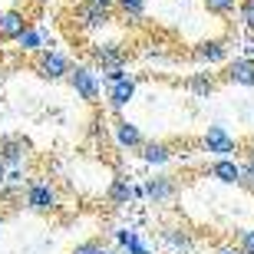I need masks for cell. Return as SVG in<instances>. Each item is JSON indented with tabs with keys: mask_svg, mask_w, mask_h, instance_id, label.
Instances as JSON below:
<instances>
[{
	"mask_svg": "<svg viewBox=\"0 0 254 254\" xmlns=\"http://www.w3.org/2000/svg\"><path fill=\"white\" fill-rule=\"evenodd\" d=\"M23 205L33 211V215H50V211H57L60 208V191L53 182L47 179H33L23 191Z\"/></svg>",
	"mask_w": 254,
	"mask_h": 254,
	"instance_id": "3957f363",
	"label": "cell"
},
{
	"mask_svg": "<svg viewBox=\"0 0 254 254\" xmlns=\"http://www.w3.org/2000/svg\"><path fill=\"white\" fill-rule=\"evenodd\" d=\"M116 248H123L126 254H152V248L142 241V235L135 228H116Z\"/></svg>",
	"mask_w": 254,
	"mask_h": 254,
	"instance_id": "ac0fdd59",
	"label": "cell"
},
{
	"mask_svg": "<svg viewBox=\"0 0 254 254\" xmlns=\"http://www.w3.org/2000/svg\"><path fill=\"white\" fill-rule=\"evenodd\" d=\"M17 47L23 50V53H30V57H37L40 50H47V30H43V27H33V23H30V27L23 30V37L17 40Z\"/></svg>",
	"mask_w": 254,
	"mask_h": 254,
	"instance_id": "d6986e66",
	"label": "cell"
},
{
	"mask_svg": "<svg viewBox=\"0 0 254 254\" xmlns=\"http://www.w3.org/2000/svg\"><path fill=\"white\" fill-rule=\"evenodd\" d=\"M109 251H113V248H106L99 238H86V241H79L69 254H109Z\"/></svg>",
	"mask_w": 254,
	"mask_h": 254,
	"instance_id": "cb8c5ba5",
	"label": "cell"
},
{
	"mask_svg": "<svg viewBox=\"0 0 254 254\" xmlns=\"http://www.w3.org/2000/svg\"><path fill=\"white\" fill-rule=\"evenodd\" d=\"M135 89H139V79L132 73H123L119 79H109V83H106V106H109L113 113H123L126 106L135 99Z\"/></svg>",
	"mask_w": 254,
	"mask_h": 254,
	"instance_id": "52a82bcc",
	"label": "cell"
},
{
	"mask_svg": "<svg viewBox=\"0 0 254 254\" xmlns=\"http://www.w3.org/2000/svg\"><path fill=\"white\" fill-rule=\"evenodd\" d=\"M113 139H116L119 149H129V152H139L142 145H145L139 126L129 123V119H116V123H113Z\"/></svg>",
	"mask_w": 254,
	"mask_h": 254,
	"instance_id": "9a60e30c",
	"label": "cell"
},
{
	"mask_svg": "<svg viewBox=\"0 0 254 254\" xmlns=\"http://www.w3.org/2000/svg\"><path fill=\"white\" fill-rule=\"evenodd\" d=\"M205 3L208 13H215V17H231V13H238V3L241 0H201Z\"/></svg>",
	"mask_w": 254,
	"mask_h": 254,
	"instance_id": "603a6c76",
	"label": "cell"
},
{
	"mask_svg": "<svg viewBox=\"0 0 254 254\" xmlns=\"http://www.w3.org/2000/svg\"><path fill=\"white\" fill-rule=\"evenodd\" d=\"M30 23H33V20H30L23 10H17V7L0 10V43H17Z\"/></svg>",
	"mask_w": 254,
	"mask_h": 254,
	"instance_id": "8fae6325",
	"label": "cell"
},
{
	"mask_svg": "<svg viewBox=\"0 0 254 254\" xmlns=\"http://www.w3.org/2000/svg\"><path fill=\"white\" fill-rule=\"evenodd\" d=\"M27 185H30L27 172H23V169H10L7 182H3V189H0V198H3V201H13L17 195L23 198V191H27Z\"/></svg>",
	"mask_w": 254,
	"mask_h": 254,
	"instance_id": "ffe728a7",
	"label": "cell"
},
{
	"mask_svg": "<svg viewBox=\"0 0 254 254\" xmlns=\"http://www.w3.org/2000/svg\"><path fill=\"white\" fill-rule=\"evenodd\" d=\"M96 3H106V7H116V0H96Z\"/></svg>",
	"mask_w": 254,
	"mask_h": 254,
	"instance_id": "4dcf8cb0",
	"label": "cell"
},
{
	"mask_svg": "<svg viewBox=\"0 0 254 254\" xmlns=\"http://www.w3.org/2000/svg\"><path fill=\"white\" fill-rule=\"evenodd\" d=\"M215 254H245V251H241V248H238V241H235V245H221Z\"/></svg>",
	"mask_w": 254,
	"mask_h": 254,
	"instance_id": "4316f807",
	"label": "cell"
},
{
	"mask_svg": "<svg viewBox=\"0 0 254 254\" xmlns=\"http://www.w3.org/2000/svg\"><path fill=\"white\" fill-rule=\"evenodd\" d=\"M225 83L241 86V89H254V57L241 53V57L225 63Z\"/></svg>",
	"mask_w": 254,
	"mask_h": 254,
	"instance_id": "30bf717a",
	"label": "cell"
},
{
	"mask_svg": "<svg viewBox=\"0 0 254 254\" xmlns=\"http://www.w3.org/2000/svg\"><path fill=\"white\" fill-rule=\"evenodd\" d=\"M0 159L7 162V169H23L30 159V139H23L17 132L0 135Z\"/></svg>",
	"mask_w": 254,
	"mask_h": 254,
	"instance_id": "9c48e42d",
	"label": "cell"
},
{
	"mask_svg": "<svg viewBox=\"0 0 254 254\" xmlns=\"http://www.w3.org/2000/svg\"><path fill=\"white\" fill-rule=\"evenodd\" d=\"M185 89H189L191 96H201V99H205V96H211L218 89V79L211 73H191L189 79H185Z\"/></svg>",
	"mask_w": 254,
	"mask_h": 254,
	"instance_id": "44dd1931",
	"label": "cell"
},
{
	"mask_svg": "<svg viewBox=\"0 0 254 254\" xmlns=\"http://www.w3.org/2000/svg\"><path fill=\"white\" fill-rule=\"evenodd\" d=\"M191 60L201 66H225L228 63V43L225 40H201L191 47Z\"/></svg>",
	"mask_w": 254,
	"mask_h": 254,
	"instance_id": "7c38bea8",
	"label": "cell"
},
{
	"mask_svg": "<svg viewBox=\"0 0 254 254\" xmlns=\"http://www.w3.org/2000/svg\"><path fill=\"white\" fill-rule=\"evenodd\" d=\"M0 79H3V76H0Z\"/></svg>",
	"mask_w": 254,
	"mask_h": 254,
	"instance_id": "836d02e7",
	"label": "cell"
},
{
	"mask_svg": "<svg viewBox=\"0 0 254 254\" xmlns=\"http://www.w3.org/2000/svg\"><path fill=\"white\" fill-rule=\"evenodd\" d=\"M66 83L73 86L76 99H83V103H99V96H103V73H99V66L96 63H73L69 76H66Z\"/></svg>",
	"mask_w": 254,
	"mask_h": 254,
	"instance_id": "6da1fadb",
	"label": "cell"
},
{
	"mask_svg": "<svg viewBox=\"0 0 254 254\" xmlns=\"http://www.w3.org/2000/svg\"><path fill=\"white\" fill-rule=\"evenodd\" d=\"M175 195H179V182L172 175H155L145 182V198L152 205H169V201H175Z\"/></svg>",
	"mask_w": 254,
	"mask_h": 254,
	"instance_id": "5bb4252c",
	"label": "cell"
},
{
	"mask_svg": "<svg viewBox=\"0 0 254 254\" xmlns=\"http://www.w3.org/2000/svg\"><path fill=\"white\" fill-rule=\"evenodd\" d=\"M145 3H149V0H116V10H119L129 23H139L142 13H145Z\"/></svg>",
	"mask_w": 254,
	"mask_h": 254,
	"instance_id": "7402d4cb",
	"label": "cell"
},
{
	"mask_svg": "<svg viewBox=\"0 0 254 254\" xmlns=\"http://www.w3.org/2000/svg\"><path fill=\"white\" fill-rule=\"evenodd\" d=\"M201 149H205L208 155L221 159V155H238L241 145H238V139L225 129V126H208L205 135H201Z\"/></svg>",
	"mask_w": 254,
	"mask_h": 254,
	"instance_id": "ba28073f",
	"label": "cell"
},
{
	"mask_svg": "<svg viewBox=\"0 0 254 254\" xmlns=\"http://www.w3.org/2000/svg\"><path fill=\"white\" fill-rule=\"evenodd\" d=\"M0 231H3V218H0Z\"/></svg>",
	"mask_w": 254,
	"mask_h": 254,
	"instance_id": "d6a6232c",
	"label": "cell"
},
{
	"mask_svg": "<svg viewBox=\"0 0 254 254\" xmlns=\"http://www.w3.org/2000/svg\"><path fill=\"white\" fill-rule=\"evenodd\" d=\"M235 241H238V248H241L245 254H254V228H241Z\"/></svg>",
	"mask_w": 254,
	"mask_h": 254,
	"instance_id": "484cf974",
	"label": "cell"
},
{
	"mask_svg": "<svg viewBox=\"0 0 254 254\" xmlns=\"http://www.w3.org/2000/svg\"><path fill=\"white\" fill-rule=\"evenodd\" d=\"M238 20H241V27L254 30V0H241L238 3Z\"/></svg>",
	"mask_w": 254,
	"mask_h": 254,
	"instance_id": "d4e9b609",
	"label": "cell"
},
{
	"mask_svg": "<svg viewBox=\"0 0 254 254\" xmlns=\"http://www.w3.org/2000/svg\"><path fill=\"white\" fill-rule=\"evenodd\" d=\"M89 63L99 66V73H106V69H126L129 50L123 43H116V40H109V43H89Z\"/></svg>",
	"mask_w": 254,
	"mask_h": 254,
	"instance_id": "5b68a950",
	"label": "cell"
},
{
	"mask_svg": "<svg viewBox=\"0 0 254 254\" xmlns=\"http://www.w3.org/2000/svg\"><path fill=\"white\" fill-rule=\"evenodd\" d=\"M139 155H142L145 165H155V169H162V165H169V162L175 159V152H172L169 142H145L139 149Z\"/></svg>",
	"mask_w": 254,
	"mask_h": 254,
	"instance_id": "e0dca14e",
	"label": "cell"
},
{
	"mask_svg": "<svg viewBox=\"0 0 254 254\" xmlns=\"http://www.w3.org/2000/svg\"><path fill=\"white\" fill-rule=\"evenodd\" d=\"M248 53H251V57H254V43H251V47H248Z\"/></svg>",
	"mask_w": 254,
	"mask_h": 254,
	"instance_id": "1f68e13d",
	"label": "cell"
},
{
	"mask_svg": "<svg viewBox=\"0 0 254 254\" xmlns=\"http://www.w3.org/2000/svg\"><path fill=\"white\" fill-rule=\"evenodd\" d=\"M135 185H132L129 179H113L109 182V189H106V201L113 208H126V205H132L135 201Z\"/></svg>",
	"mask_w": 254,
	"mask_h": 254,
	"instance_id": "2e32d148",
	"label": "cell"
},
{
	"mask_svg": "<svg viewBox=\"0 0 254 254\" xmlns=\"http://www.w3.org/2000/svg\"><path fill=\"white\" fill-rule=\"evenodd\" d=\"M113 10L116 7H106V3H96V0H79L73 7V23L83 33H96V30L113 23Z\"/></svg>",
	"mask_w": 254,
	"mask_h": 254,
	"instance_id": "7a4b0ae2",
	"label": "cell"
},
{
	"mask_svg": "<svg viewBox=\"0 0 254 254\" xmlns=\"http://www.w3.org/2000/svg\"><path fill=\"white\" fill-rule=\"evenodd\" d=\"M248 159H254V139L248 142Z\"/></svg>",
	"mask_w": 254,
	"mask_h": 254,
	"instance_id": "f546056e",
	"label": "cell"
},
{
	"mask_svg": "<svg viewBox=\"0 0 254 254\" xmlns=\"http://www.w3.org/2000/svg\"><path fill=\"white\" fill-rule=\"evenodd\" d=\"M208 175L215 182H221V185H241V175H245V165L235 159V155H221V159L211 162V169H208Z\"/></svg>",
	"mask_w": 254,
	"mask_h": 254,
	"instance_id": "4fadbf2b",
	"label": "cell"
},
{
	"mask_svg": "<svg viewBox=\"0 0 254 254\" xmlns=\"http://www.w3.org/2000/svg\"><path fill=\"white\" fill-rule=\"evenodd\" d=\"M27 3H33V7H50L53 0H27Z\"/></svg>",
	"mask_w": 254,
	"mask_h": 254,
	"instance_id": "f1b7e54d",
	"label": "cell"
},
{
	"mask_svg": "<svg viewBox=\"0 0 254 254\" xmlns=\"http://www.w3.org/2000/svg\"><path fill=\"white\" fill-rule=\"evenodd\" d=\"M33 69H37L43 79H50V83H60V79H66L69 76V69H73V60L66 57L63 50H40L37 57H33Z\"/></svg>",
	"mask_w": 254,
	"mask_h": 254,
	"instance_id": "277c9868",
	"label": "cell"
},
{
	"mask_svg": "<svg viewBox=\"0 0 254 254\" xmlns=\"http://www.w3.org/2000/svg\"><path fill=\"white\" fill-rule=\"evenodd\" d=\"M159 241H162V248L169 254H195V248H198V241H195V235H191V228H185V225H162L159 228Z\"/></svg>",
	"mask_w": 254,
	"mask_h": 254,
	"instance_id": "8992f818",
	"label": "cell"
},
{
	"mask_svg": "<svg viewBox=\"0 0 254 254\" xmlns=\"http://www.w3.org/2000/svg\"><path fill=\"white\" fill-rule=\"evenodd\" d=\"M7 175H10V169H7V162L0 159V189H3V182H7Z\"/></svg>",
	"mask_w": 254,
	"mask_h": 254,
	"instance_id": "83f0119b",
	"label": "cell"
}]
</instances>
